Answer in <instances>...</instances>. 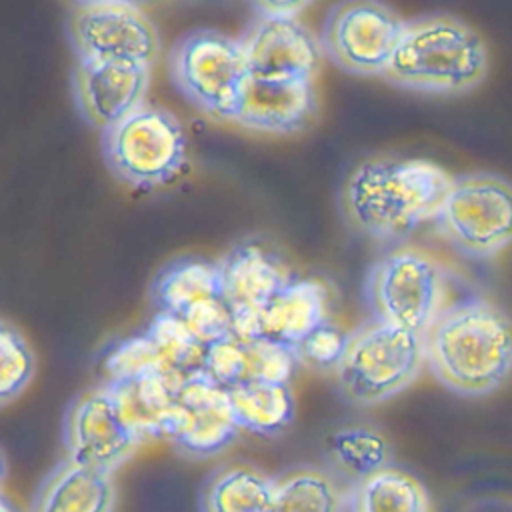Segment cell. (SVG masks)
<instances>
[{"label":"cell","instance_id":"6da1fadb","mask_svg":"<svg viewBox=\"0 0 512 512\" xmlns=\"http://www.w3.org/2000/svg\"><path fill=\"white\" fill-rule=\"evenodd\" d=\"M452 180L444 168L424 158H370L350 172L342 208L358 232L382 242L402 240L436 220Z\"/></svg>","mask_w":512,"mask_h":512},{"label":"cell","instance_id":"7a4b0ae2","mask_svg":"<svg viewBox=\"0 0 512 512\" xmlns=\"http://www.w3.org/2000/svg\"><path fill=\"white\" fill-rule=\"evenodd\" d=\"M424 350L428 370L448 390L492 394L512 374V318L482 298L446 306L426 330Z\"/></svg>","mask_w":512,"mask_h":512},{"label":"cell","instance_id":"3957f363","mask_svg":"<svg viewBox=\"0 0 512 512\" xmlns=\"http://www.w3.org/2000/svg\"><path fill=\"white\" fill-rule=\"evenodd\" d=\"M488 46L464 20L432 14L408 20L384 80L412 92L454 96L488 74Z\"/></svg>","mask_w":512,"mask_h":512},{"label":"cell","instance_id":"277c9868","mask_svg":"<svg viewBox=\"0 0 512 512\" xmlns=\"http://www.w3.org/2000/svg\"><path fill=\"white\" fill-rule=\"evenodd\" d=\"M424 364L422 334L372 318L350 332L346 352L334 374L348 402L374 406L408 388Z\"/></svg>","mask_w":512,"mask_h":512},{"label":"cell","instance_id":"5b68a950","mask_svg":"<svg viewBox=\"0 0 512 512\" xmlns=\"http://www.w3.org/2000/svg\"><path fill=\"white\" fill-rule=\"evenodd\" d=\"M168 68L188 104L214 120H234L250 78L240 38L208 28L190 30L172 46Z\"/></svg>","mask_w":512,"mask_h":512},{"label":"cell","instance_id":"8992f818","mask_svg":"<svg viewBox=\"0 0 512 512\" xmlns=\"http://www.w3.org/2000/svg\"><path fill=\"white\" fill-rule=\"evenodd\" d=\"M108 170L132 188H156L174 180L186 164V134L166 108L144 104L102 132Z\"/></svg>","mask_w":512,"mask_h":512},{"label":"cell","instance_id":"52a82bcc","mask_svg":"<svg viewBox=\"0 0 512 512\" xmlns=\"http://www.w3.org/2000/svg\"><path fill=\"white\" fill-rule=\"evenodd\" d=\"M444 270L424 250L398 246L368 270L366 300L380 322L426 334L444 310Z\"/></svg>","mask_w":512,"mask_h":512},{"label":"cell","instance_id":"ba28073f","mask_svg":"<svg viewBox=\"0 0 512 512\" xmlns=\"http://www.w3.org/2000/svg\"><path fill=\"white\" fill-rule=\"evenodd\" d=\"M434 222L462 254L496 256L512 244V182L492 172L454 178Z\"/></svg>","mask_w":512,"mask_h":512},{"label":"cell","instance_id":"9c48e42d","mask_svg":"<svg viewBox=\"0 0 512 512\" xmlns=\"http://www.w3.org/2000/svg\"><path fill=\"white\" fill-rule=\"evenodd\" d=\"M66 34L76 62L152 68L160 52V36L154 22L134 2H76L68 12Z\"/></svg>","mask_w":512,"mask_h":512},{"label":"cell","instance_id":"30bf717a","mask_svg":"<svg viewBox=\"0 0 512 512\" xmlns=\"http://www.w3.org/2000/svg\"><path fill=\"white\" fill-rule=\"evenodd\" d=\"M406 20L380 2H346L332 8L322 28V50L338 68L384 78Z\"/></svg>","mask_w":512,"mask_h":512},{"label":"cell","instance_id":"8fae6325","mask_svg":"<svg viewBox=\"0 0 512 512\" xmlns=\"http://www.w3.org/2000/svg\"><path fill=\"white\" fill-rule=\"evenodd\" d=\"M142 444L106 384L82 392L64 416L66 458L78 464L114 474Z\"/></svg>","mask_w":512,"mask_h":512},{"label":"cell","instance_id":"7c38bea8","mask_svg":"<svg viewBox=\"0 0 512 512\" xmlns=\"http://www.w3.org/2000/svg\"><path fill=\"white\" fill-rule=\"evenodd\" d=\"M218 268L234 336L256 340L258 316L294 276L274 252L258 242L236 244L218 260Z\"/></svg>","mask_w":512,"mask_h":512},{"label":"cell","instance_id":"4fadbf2b","mask_svg":"<svg viewBox=\"0 0 512 512\" xmlns=\"http://www.w3.org/2000/svg\"><path fill=\"white\" fill-rule=\"evenodd\" d=\"M248 72L266 80H314L322 42L300 18L254 16L240 36Z\"/></svg>","mask_w":512,"mask_h":512},{"label":"cell","instance_id":"5bb4252c","mask_svg":"<svg viewBox=\"0 0 512 512\" xmlns=\"http://www.w3.org/2000/svg\"><path fill=\"white\" fill-rule=\"evenodd\" d=\"M240 426L226 390L204 372L184 380L176 396V416L168 440L188 458H210L226 450Z\"/></svg>","mask_w":512,"mask_h":512},{"label":"cell","instance_id":"9a60e30c","mask_svg":"<svg viewBox=\"0 0 512 512\" xmlns=\"http://www.w3.org/2000/svg\"><path fill=\"white\" fill-rule=\"evenodd\" d=\"M148 86L150 68L146 66L76 62L72 74L78 112L88 124L102 128V132L144 106Z\"/></svg>","mask_w":512,"mask_h":512},{"label":"cell","instance_id":"2e32d148","mask_svg":"<svg viewBox=\"0 0 512 512\" xmlns=\"http://www.w3.org/2000/svg\"><path fill=\"white\" fill-rule=\"evenodd\" d=\"M318 112L314 80H266L250 76L244 84L234 124L266 134L304 130Z\"/></svg>","mask_w":512,"mask_h":512},{"label":"cell","instance_id":"e0dca14e","mask_svg":"<svg viewBox=\"0 0 512 512\" xmlns=\"http://www.w3.org/2000/svg\"><path fill=\"white\" fill-rule=\"evenodd\" d=\"M296 364L294 350L286 346L230 336L206 346L202 372L226 390L248 382L288 384Z\"/></svg>","mask_w":512,"mask_h":512},{"label":"cell","instance_id":"ac0fdd59","mask_svg":"<svg viewBox=\"0 0 512 512\" xmlns=\"http://www.w3.org/2000/svg\"><path fill=\"white\" fill-rule=\"evenodd\" d=\"M328 288L316 278H296L262 310L256 338L294 350L316 328L330 322Z\"/></svg>","mask_w":512,"mask_h":512},{"label":"cell","instance_id":"d6986e66","mask_svg":"<svg viewBox=\"0 0 512 512\" xmlns=\"http://www.w3.org/2000/svg\"><path fill=\"white\" fill-rule=\"evenodd\" d=\"M114 506L112 474L64 458L40 482L28 512H114Z\"/></svg>","mask_w":512,"mask_h":512},{"label":"cell","instance_id":"ffe728a7","mask_svg":"<svg viewBox=\"0 0 512 512\" xmlns=\"http://www.w3.org/2000/svg\"><path fill=\"white\" fill-rule=\"evenodd\" d=\"M122 416L142 442L170 436L180 384L162 374L106 382Z\"/></svg>","mask_w":512,"mask_h":512},{"label":"cell","instance_id":"44dd1931","mask_svg":"<svg viewBox=\"0 0 512 512\" xmlns=\"http://www.w3.org/2000/svg\"><path fill=\"white\" fill-rule=\"evenodd\" d=\"M324 460L328 472L352 492L376 472L392 466V446L372 426H340L324 440Z\"/></svg>","mask_w":512,"mask_h":512},{"label":"cell","instance_id":"7402d4cb","mask_svg":"<svg viewBox=\"0 0 512 512\" xmlns=\"http://www.w3.org/2000/svg\"><path fill=\"white\" fill-rule=\"evenodd\" d=\"M222 298L218 262L196 258L166 266L152 284V302L158 312L182 318L194 306Z\"/></svg>","mask_w":512,"mask_h":512},{"label":"cell","instance_id":"603a6c76","mask_svg":"<svg viewBox=\"0 0 512 512\" xmlns=\"http://www.w3.org/2000/svg\"><path fill=\"white\" fill-rule=\"evenodd\" d=\"M274 478L250 464L218 468L204 484L202 512H272Z\"/></svg>","mask_w":512,"mask_h":512},{"label":"cell","instance_id":"cb8c5ba5","mask_svg":"<svg viewBox=\"0 0 512 512\" xmlns=\"http://www.w3.org/2000/svg\"><path fill=\"white\" fill-rule=\"evenodd\" d=\"M232 414L240 430L258 436L284 432L296 414V400L290 384L248 382L226 388Z\"/></svg>","mask_w":512,"mask_h":512},{"label":"cell","instance_id":"d4e9b609","mask_svg":"<svg viewBox=\"0 0 512 512\" xmlns=\"http://www.w3.org/2000/svg\"><path fill=\"white\" fill-rule=\"evenodd\" d=\"M350 492L318 466H296L274 478L272 512H344Z\"/></svg>","mask_w":512,"mask_h":512},{"label":"cell","instance_id":"484cf974","mask_svg":"<svg viewBox=\"0 0 512 512\" xmlns=\"http://www.w3.org/2000/svg\"><path fill=\"white\" fill-rule=\"evenodd\" d=\"M154 346L160 370L176 384L200 374L204 370L206 346L188 330V326L164 312H156L144 330Z\"/></svg>","mask_w":512,"mask_h":512},{"label":"cell","instance_id":"4316f807","mask_svg":"<svg viewBox=\"0 0 512 512\" xmlns=\"http://www.w3.org/2000/svg\"><path fill=\"white\" fill-rule=\"evenodd\" d=\"M350 494L354 512H428L422 482L396 466L376 472Z\"/></svg>","mask_w":512,"mask_h":512},{"label":"cell","instance_id":"83f0119b","mask_svg":"<svg viewBox=\"0 0 512 512\" xmlns=\"http://www.w3.org/2000/svg\"><path fill=\"white\" fill-rule=\"evenodd\" d=\"M0 402L18 398L34 374V352L26 338L6 320L0 324Z\"/></svg>","mask_w":512,"mask_h":512},{"label":"cell","instance_id":"f1b7e54d","mask_svg":"<svg viewBox=\"0 0 512 512\" xmlns=\"http://www.w3.org/2000/svg\"><path fill=\"white\" fill-rule=\"evenodd\" d=\"M104 372L106 382H122L146 374H162L154 346L144 332L118 342L104 360Z\"/></svg>","mask_w":512,"mask_h":512},{"label":"cell","instance_id":"f546056e","mask_svg":"<svg viewBox=\"0 0 512 512\" xmlns=\"http://www.w3.org/2000/svg\"><path fill=\"white\" fill-rule=\"evenodd\" d=\"M348 338H350L348 332L340 330L332 322H326L294 348V356H296L298 364H304L308 368L336 372V368L346 352Z\"/></svg>","mask_w":512,"mask_h":512},{"label":"cell","instance_id":"4dcf8cb0","mask_svg":"<svg viewBox=\"0 0 512 512\" xmlns=\"http://www.w3.org/2000/svg\"><path fill=\"white\" fill-rule=\"evenodd\" d=\"M308 8V2H256L252 4L254 16L268 18H298Z\"/></svg>","mask_w":512,"mask_h":512},{"label":"cell","instance_id":"1f68e13d","mask_svg":"<svg viewBox=\"0 0 512 512\" xmlns=\"http://www.w3.org/2000/svg\"><path fill=\"white\" fill-rule=\"evenodd\" d=\"M2 512H18V510L12 508V504H10L8 498H2Z\"/></svg>","mask_w":512,"mask_h":512}]
</instances>
